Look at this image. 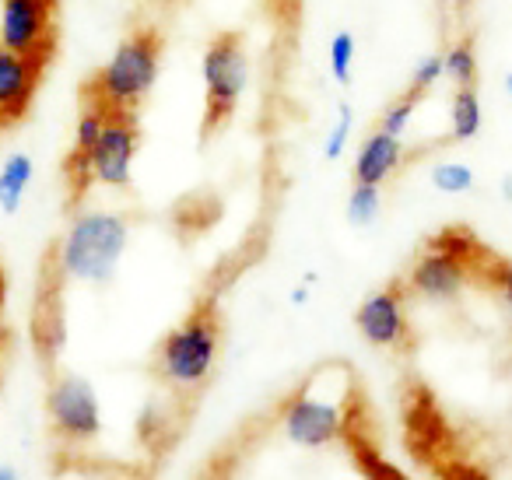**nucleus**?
<instances>
[{
    "label": "nucleus",
    "instance_id": "39448f33",
    "mask_svg": "<svg viewBox=\"0 0 512 480\" xmlns=\"http://www.w3.org/2000/svg\"><path fill=\"white\" fill-rule=\"evenodd\" d=\"M249 81V60L242 50L239 32H221L211 39L204 53V85H207V109L204 123H200V134L211 137L232 120L235 106H239L242 92H246Z\"/></svg>",
    "mask_w": 512,
    "mask_h": 480
},
{
    "label": "nucleus",
    "instance_id": "7ed1b4c3",
    "mask_svg": "<svg viewBox=\"0 0 512 480\" xmlns=\"http://www.w3.org/2000/svg\"><path fill=\"white\" fill-rule=\"evenodd\" d=\"M123 249H127V221L120 214L88 211L74 221L57 246V263L64 277L102 284L113 277Z\"/></svg>",
    "mask_w": 512,
    "mask_h": 480
},
{
    "label": "nucleus",
    "instance_id": "0eeeda50",
    "mask_svg": "<svg viewBox=\"0 0 512 480\" xmlns=\"http://www.w3.org/2000/svg\"><path fill=\"white\" fill-rule=\"evenodd\" d=\"M407 284L390 281L386 288H379L376 295H369L358 305V333L369 340L372 347H386V351H411L414 347V330L407 319Z\"/></svg>",
    "mask_w": 512,
    "mask_h": 480
},
{
    "label": "nucleus",
    "instance_id": "cd10ccee",
    "mask_svg": "<svg viewBox=\"0 0 512 480\" xmlns=\"http://www.w3.org/2000/svg\"><path fill=\"white\" fill-rule=\"evenodd\" d=\"M453 4H470V0H453Z\"/></svg>",
    "mask_w": 512,
    "mask_h": 480
},
{
    "label": "nucleus",
    "instance_id": "9b49d317",
    "mask_svg": "<svg viewBox=\"0 0 512 480\" xmlns=\"http://www.w3.org/2000/svg\"><path fill=\"white\" fill-rule=\"evenodd\" d=\"M43 64L22 53H11L0 46V130L15 127L25 120L32 106V95L39 88Z\"/></svg>",
    "mask_w": 512,
    "mask_h": 480
},
{
    "label": "nucleus",
    "instance_id": "6ab92c4d",
    "mask_svg": "<svg viewBox=\"0 0 512 480\" xmlns=\"http://www.w3.org/2000/svg\"><path fill=\"white\" fill-rule=\"evenodd\" d=\"M421 99H425V92H418V88H407L400 99H393L390 106H386L383 120H379V130H383V134H390V137H404L407 123H411V116H414V109H418Z\"/></svg>",
    "mask_w": 512,
    "mask_h": 480
},
{
    "label": "nucleus",
    "instance_id": "412c9836",
    "mask_svg": "<svg viewBox=\"0 0 512 480\" xmlns=\"http://www.w3.org/2000/svg\"><path fill=\"white\" fill-rule=\"evenodd\" d=\"M432 186L442 193H467L474 190V172L460 162H442L432 169Z\"/></svg>",
    "mask_w": 512,
    "mask_h": 480
},
{
    "label": "nucleus",
    "instance_id": "423d86ee",
    "mask_svg": "<svg viewBox=\"0 0 512 480\" xmlns=\"http://www.w3.org/2000/svg\"><path fill=\"white\" fill-rule=\"evenodd\" d=\"M46 414H50L53 435L64 445L85 449L99 438L102 414H99V396L78 375H60L53 379L50 396H46Z\"/></svg>",
    "mask_w": 512,
    "mask_h": 480
},
{
    "label": "nucleus",
    "instance_id": "1a4fd4ad",
    "mask_svg": "<svg viewBox=\"0 0 512 480\" xmlns=\"http://www.w3.org/2000/svg\"><path fill=\"white\" fill-rule=\"evenodd\" d=\"M53 0H4L0 8V46L46 64L53 53Z\"/></svg>",
    "mask_w": 512,
    "mask_h": 480
},
{
    "label": "nucleus",
    "instance_id": "6e6552de",
    "mask_svg": "<svg viewBox=\"0 0 512 480\" xmlns=\"http://www.w3.org/2000/svg\"><path fill=\"white\" fill-rule=\"evenodd\" d=\"M344 417H348V407H344V403L320 400V396L313 393V386H302L299 393L288 396L281 421H285V435L292 438L295 445L323 449V445L341 442Z\"/></svg>",
    "mask_w": 512,
    "mask_h": 480
},
{
    "label": "nucleus",
    "instance_id": "f3484780",
    "mask_svg": "<svg viewBox=\"0 0 512 480\" xmlns=\"http://www.w3.org/2000/svg\"><path fill=\"white\" fill-rule=\"evenodd\" d=\"M109 113H113V109H109L106 102L85 95V109H81V116H78V130H74L71 151H78V155H88V151L95 148V141L102 137V127H106Z\"/></svg>",
    "mask_w": 512,
    "mask_h": 480
},
{
    "label": "nucleus",
    "instance_id": "4be33fe9",
    "mask_svg": "<svg viewBox=\"0 0 512 480\" xmlns=\"http://www.w3.org/2000/svg\"><path fill=\"white\" fill-rule=\"evenodd\" d=\"M351 64H355V36H351V32H337V36L330 39V74H334L341 85H348Z\"/></svg>",
    "mask_w": 512,
    "mask_h": 480
},
{
    "label": "nucleus",
    "instance_id": "bb28decb",
    "mask_svg": "<svg viewBox=\"0 0 512 480\" xmlns=\"http://www.w3.org/2000/svg\"><path fill=\"white\" fill-rule=\"evenodd\" d=\"M0 298H4V274H0Z\"/></svg>",
    "mask_w": 512,
    "mask_h": 480
},
{
    "label": "nucleus",
    "instance_id": "2eb2a0df",
    "mask_svg": "<svg viewBox=\"0 0 512 480\" xmlns=\"http://www.w3.org/2000/svg\"><path fill=\"white\" fill-rule=\"evenodd\" d=\"M442 74L453 81L456 88H477V46L470 36L456 39L446 53H442Z\"/></svg>",
    "mask_w": 512,
    "mask_h": 480
},
{
    "label": "nucleus",
    "instance_id": "dca6fc26",
    "mask_svg": "<svg viewBox=\"0 0 512 480\" xmlns=\"http://www.w3.org/2000/svg\"><path fill=\"white\" fill-rule=\"evenodd\" d=\"M32 179V158L29 155H11L0 169V207L4 214H15L22 207V193Z\"/></svg>",
    "mask_w": 512,
    "mask_h": 480
},
{
    "label": "nucleus",
    "instance_id": "a878e982",
    "mask_svg": "<svg viewBox=\"0 0 512 480\" xmlns=\"http://www.w3.org/2000/svg\"><path fill=\"white\" fill-rule=\"evenodd\" d=\"M505 88H509V95H512V74H509V78H505Z\"/></svg>",
    "mask_w": 512,
    "mask_h": 480
},
{
    "label": "nucleus",
    "instance_id": "f03ea898",
    "mask_svg": "<svg viewBox=\"0 0 512 480\" xmlns=\"http://www.w3.org/2000/svg\"><path fill=\"white\" fill-rule=\"evenodd\" d=\"M158 60H162V36L155 29H137L116 46L113 60L85 85V95L106 102L109 109L134 113L137 102L148 95L158 78Z\"/></svg>",
    "mask_w": 512,
    "mask_h": 480
},
{
    "label": "nucleus",
    "instance_id": "a211bd4d",
    "mask_svg": "<svg viewBox=\"0 0 512 480\" xmlns=\"http://www.w3.org/2000/svg\"><path fill=\"white\" fill-rule=\"evenodd\" d=\"M477 277L491 281V288L498 291V298H502L505 312H509V319H512V260L484 253L481 263H477Z\"/></svg>",
    "mask_w": 512,
    "mask_h": 480
},
{
    "label": "nucleus",
    "instance_id": "20e7f679",
    "mask_svg": "<svg viewBox=\"0 0 512 480\" xmlns=\"http://www.w3.org/2000/svg\"><path fill=\"white\" fill-rule=\"evenodd\" d=\"M484 249L477 246V239L463 228L442 232L425 253L414 260L411 277H407V291L421 295L428 302H449L456 298L477 274Z\"/></svg>",
    "mask_w": 512,
    "mask_h": 480
},
{
    "label": "nucleus",
    "instance_id": "aec40b11",
    "mask_svg": "<svg viewBox=\"0 0 512 480\" xmlns=\"http://www.w3.org/2000/svg\"><path fill=\"white\" fill-rule=\"evenodd\" d=\"M379 186H369V183H355V190H351L348 197V218L351 225H372L379 214Z\"/></svg>",
    "mask_w": 512,
    "mask_h": 480
},
{
    "label": "nucleus",
    "instance_id": "f8f14e48",
    "mask_svg": "<svg viewBox=\"0 0 512 480\" xmlns=\"http://www.w3.org/2000/svg\"><path fill=\"white\" fill-rule=\"evenodd\" d=\"M404 162V141L390 137L383 130H372L362 141L355 158V183H369V186H383L393 172Z\"/></svg>",
    "mask_w": 512,
    "mask_h": 480
},
{
    "label": "nucleus",
    "instance_id": "393cba45",
    "mask_svg": "<svg viewBox=\"0 0 512 480\" xmlns=\"http://www.w3.org/2000/svg\"><path fill=\"white\" fill-rule=\"evenodd\" d=\"M0 480H18V477H15V470H11V466H0Z\"/></svg>",
    "mask_w": 512,
    "mask_h": 480
},
{
    "label": "nucleus",
    "instance_id": "ddd939ff",
    "mask_svg": "<svg viewBox=\"0 0 512 480\" xmlns=\"http://www.w3.org/2000/svg\"><path fill=\"white\" fill-rule=\"evenodd\" d=\"M341 438L348 442V449H351V459L358 463V470L365 473L369 480H407L404 473L397 470V466H390L383 456H379V449L376 445H369L362 435L355 431V424H351V414L344 417V431H341Z\"/></svg>",
    "mask_w": 512,
    "mask_h": 480
},
{
    "label": "nucleus",
    "instance_id": "4468645a",
    "mask_svg": "<svg viewBox=\"0 0 512 480\" xmlns=\"http://www.w3.org/2000/svg\"><path fill=\"white\" fill-rule=\"evenodd\" d=\"M481 95L477 88H456L453 95V113H449V127H453V141H474L481 134Z\"/></svg>",
    "mask_w": 512,
    "mask_h": 480
},
{
    "label": "nucleus",
    "instance_id": "f257e3e1",
    "mask_svg": "<svg viewBox=\"0 0 512 480\" xmlns=\"http://www.w3.org/2000/svg\"><path fill=\"white\" fill-rule=\"evenodd\" d=\"M221 312L214 302H200L169 337L158 344L151 372L165 389L193 393L211 379L221 354Z\"/></svg>",
    "mask_w": 512,
    "mask_h": 480
},
{
    "label": "nucleus",
    "instance_id": "b1692460",
    "mask_svg": "<svg viewBox=\"0 0 512 480\" xmlns=\"http://www.w3.org/2000/svg\"><path fill=\"white\" fill-rule=\"evenodd\" d=\"M348 137H351V109H348V106H341V116H337L334 130H330L323 155H327L330 162H334V158H341V151H344V144H348Z\"/></svg>",
    "mask_w": 512,
    "mask_h": 480
},
{
    "label": "nucleus",
    "instance_id": "5701e85b",
    "mask_svg": "<svg viewBox=\"0 0 512 480\" xmlns=\"http://www.w3.org/2000/svg\"><path fill=\"white\" fill-rule=\"evenodd\" d=\"M442 78V53H432V57H425L418 67H414L411 74V88H418V92H432L435 81Z\"/></svg>",
    "mask_w": 512,
    "mask_h": 480
},
{
    "label": "nucleus",
    "instance_id": "9d476101",
    "mask_svg": "<svg viewBox=\"0 0 512 480\" xmlns=\"http://www.w3.org/2000/svg\"><path fill=\"white\" fill-rule=\"evenodd\" d=\"M137 144H141V134H137V120L134 113H109L106 127H102V137L95 141V148L88 151V169H92V186H113V190H123L130 183V165H134Z\"/></svg>",
    "mask_w": 512,
    "mask_h": 480
}]
</instances>
